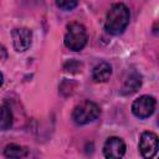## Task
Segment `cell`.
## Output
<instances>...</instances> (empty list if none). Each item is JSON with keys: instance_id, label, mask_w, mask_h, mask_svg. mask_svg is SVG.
<instances>
[{"instance_id": "obj_8", "label": "cell", "mask_w": 159, "mask_h": 159, "mask_svg": "<svg viewBox=\"0 0 159 159\" xmlns=\"http://www.w3.org/2000/svg\"><path fill=\"white\" fill-rule=\"evenodd\" d=\"M112 75V67L107 62H101L92 71V80L97 83H103L109 80Z\"/></svg>"}, {"instance_id": "obj_1", "label": "cell", "mask_w": 159, "mask_h": 159, "mask_svg": "<svg viewBox=\"0 0 159 159\" xmlns=\"http://www.w3.org/2000/svg\"><path fill=\"white\" fill-rule=\"evenodd\" d=\"M129 19H130L129 9L122 2L114 4L111 6L107 14L104 29L111 35H120L127 29L129 24Z\"/></svg>"}, {"instance_id": "obj_4", "label": "cell", "mask_w": 159, "mask_h": 159, "mask_svg": "<svg viewBox=\"0 0 159 159\" xmlns=\"http://www.w3.org/2000/svg\"><path fill=\"white\" fill-rule=\"evenodd\" d=\"M155 98L148 94H143L140 97H138L133 104H132V112L137 118L144 119L150 117L154 111H155Z\"/></svg>"}, {"instance_id": "obj_12", "label": "cell", "mask_w": 159, "mask_h": 159, "mask_svg": "<svg viewBox=\"0 0 159 159\" xmlns=\"http://www.w3.org/2000/svg\"><path fill=\"white\" fill-rule=\"evenodd\" d=\"M63 70L68 73H78L82 71V63L76 60H70L63 65Z\"/></svg>"}, {"instance_id": "obj_11", "label": "cell", "mask_w": 159, "mask_h": 159, "mask_svg": "<svg viewBox=\"0 0 159 159\" xmlns=\"http://www.w3.org/2000/svg\"><path fill=\"white\" fill-rule=\"evenodd\" d=\"M29 154V150L25 147L17 144H7L4 149V155L6 158H24Z\"/></svg>"}, {"instance_id": "obj_15", "label": "cell", "mask_w": 159, "mask_h": 159, "mask_svg": "<svg viewBox=\"0 0 159 159\" xmlns=\"http://www.w3.org/2000/svg\"><path fill=\"white\" fill-rule=\"evenodd\" d=\"M2 82H4V76H2V73L0 72V87L2 86Z\"/></svg>"}, {"instance_id": "obj_3", "label": "cell", "mask_w": 159, "mask_h": 159, "mask_svg": "<svg viewBox=\"0 0 159 159\" xmlns=\"http://www.w3.org/2000/svg\"><path fill=\"white\" fill-rule=\"evenodd\" d=\"M99 113H101V109L94 102L83 101V102H81L80 104H77L73 108L72 119H73V122L76 124L84 125V124L91 123L94 119H97Z\"/></svg>"}, {"instance_id": "obj_6", "label": "cell", "mask_w": 159, "mask_h": 159, "mask_svg": "<svg viewBox=\"0 0 159 159\" xmlns=\"http://www.w3.org/2000/svg\"><path fill=\"white\" fill-rule=\"evenodd\" d=\"M11 39L14 48L17 52H25L31 46L32 32L27 27H16L11 31Z\"/></svg>"}, {"instance_id": "obj_10", "label": "cell", "mask_w": 159, "mask_h": 159, "mask_svg": "<svg viewBox=\"0 0 159 159\" xmlns=\"http://www.w3.org/2000/svg\"><path fill=\"white\" fill-rule=\"evenodd\" d=\"M12 125V113L6 104L0 106V130H7Z\"/></svg>"}, {"instance_id": "obj_9", "label": "cell", "mask_w": 159, "mask_h": 159, "mask_svg": "<svg viewBox=\"0 0 159 159\" xmlns=\"http://www.w3.org/2000/svg\"><path fill=\"white\" fill-rule=\"evenodd\" d=\"M140 86H142V77L138 73H132L124 81L120 92L123 94H132V93L137 92Z\"/></svg>"}, {"instance_id": "obj_7", "label": "cell", "mask_w": 159, "mask_h": 159, "mask_svg": "<svg viewBox=\"0 0 159 159\" xmlns=\"http://www.w3.org/2000/svg\"><path fill=\"white\" fill-rule=\"evenodd\" d=\"M103 154L106 158H122L125 154V143L119 137H109L103 145Z\"/></svg>"}, {"instance_id": "obj_5", "label": "cell", "mask_w": 159, "mask_h": 159, "mask_svg": "<svg viewBox=\"0 0 159 159\" xmlns=\"http://www.w3.org/2000/svg\"><path fill=\"white\" fill-rule=\"evenodd\" d=\"M139 152L143 158H153L158 152V135L153 132H143L139 138Z\"/></svg>"}, {"instance_id": "obj_2", "label": "cell", "mask_w": 159, "mask_h": 159, "mask_svg": "<svg viewBox=\"0 0 159 159\" xmlns=\"http://www.w3.org/2000/svg\"><path fill=\"white\" fill-rule=\"evenodd\" d=\"M87 40H88L87 31H86V27L82 24L72 22L67 26L65 39H63V43L68 50L75 51V52L81 51L86 46Z\"/></svg>"}, {"instance_id": "obj_14", "label": "cell", "mask_w": 159, "mask_h": 159, "mask_svg": "<svg viewBox=\"0 0 159 159\" xmlns=\"http://www.w3.org/2000/svg\"><path fill=\"white\" fill-rule=\"evenodd\" d=\"M7 58V50L4 45L0 43V61H5Z\"/></svg>"}, {"instance_id": "obj_13", "label": "cell", "mask_w": 159, "mask_h": 159, "mask_svg": "<svg viewBox=\"0 0 159 159\" xmlns=\"http://www.w3.org/2000/svg\"><path fill=\"white\" fill-rule=\"evenodd\" d=\"M78 0H56V5L61 9V10H72L77 6Z\"/></svg>"}]
</instances>
